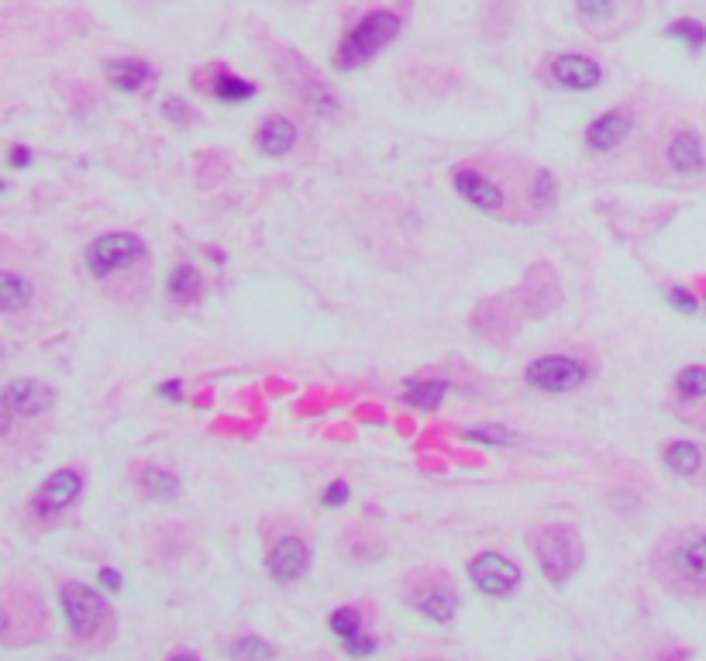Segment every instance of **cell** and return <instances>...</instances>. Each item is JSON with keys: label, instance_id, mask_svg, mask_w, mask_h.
Segmentation results:
<instances>
[{"label": "cell", "instance_id": "obj_1", "mask_svg": "<svg viewBox=\"0 0 706 661\" xmlns=\"http://www.w3.org/2000/svg\"><path fill=\"white\" fill-rule=\"evenodd\" d=\"M658 579L686 600H706V531L686 527L658 544Z\"/></svg>", "mask_w": 706, "mask_h": 661}, {"label": "cell", "instance_id": "obj_2", "mask_svg": "<svg viewBox=\"0 0 706 661\" xmlns=\"http://www.w3.org/2000/svg\"><path fill=\"white\" fill-rule=\"evenodd\" d=\"M62 617H66L69 634L80 644H104L114 627V613L107 606L104 593L83 582H62L59 589Z\"/></svg>", "mask_w": 706, "mask_h": 661}, {"label": "cell", "instance_id": "obj_3", "mask_svg": "<svg viewBox=\"0 0 706 661\" xmlns=\"http://www.w3.org/2000/svg\"><path fill=\"white\" fill-rule=\"evenodd\" d=\"M400 35V18L393 11H372L359 21L355 28H348V35L338 42L335 52V66L352 73L359 66H369L393 38Z\"/></svg>", "mask_w": 706, "mask_h": 661}, {"label": "cell", "instance_id": "obj_4", "mask_svg": "<svg viewBox=\"0 0 706 661\" xmlns=\"http://www.w3.org/2000/svg\"><path fill=\"white\" fill-rule=\"evenodd\" d=\"M531 548L545 579L555 582V586L569 582L583 565V538L569 524H545L541 531H534Z\"/></svg>", "mask_w": 706, "mask_h": 661}, {"label": "cell", "instance_id": "obj_5", "mask_svg": "<svg viewBox=\"0 0 706 661\" xmlns=\"http://www.w3.org/2000/svg\"><path fill=\"white\" fill-rule=\"evenodd\" d=\"M83 486H87V479H83L80 469H56L52 476L42 479V486L31 493V517L42 520V524H52L56 517H62L69 507H73L76 500H80Z\"/></svg>", "mask_w": 706, "mask_h": 661}, {"label": "cell", "instance_id": "obj_6", "mask_svg": "<svg viewBox=\"0 0 706 661\" xmlns=\"http://www.w3.org/2000/svg\"><path fill=\"white\" fill-rule=\"evenodd\" d=\"M142 255H145L142 238L128 235V231H114V235H100L97 241H90L83 262H87L90 276L107 279V276H114V272L135 266Z\"/></svg>", "mask_w": 706, "mask_h": 661}, {"label": "cell", "instance_id": "obj_7", "mask_svg": "<svg viewBox=\"0 0 706 661\" xmlns=\"http://www.w3.org/2000/svg\"><path fill=\"white\" fill-rule=\"evenodd\" d=\"M586 365L576 362L572 355H541V359H534L527 365L524 379L531 390L538 393H572L579 390V386L586 383Z\"/></svg>", "mask_w": 706, "mask_h": 661}, {"label": "cell", "instance_id": "obj_8", "mask_svg": "<svg viewBox=\"0 0 706 661\" xmlns=\"http://www.w3.org/2000/svg\"><path fill=\"white\" fill-rule=\"evenodd\" d=\"M469 579L483 596L503 600V596H510L521 586V569L507 555H500V551H479L469 562Z\"/></svg>", "mask_w": 706, "mask_h": 661}, {"label": "cell", "instance_id": "obj_9", "mask_svg": "<svg viewBox=\"0 0 706 661\" xmlns=\"http://www.w3.org/2000/svg\"><path fill=\"white\" fill-rule=\"evenodd\" d=\"M407 603L414 606L421 617H428L431 624H452L455 613H459V596L448 582L438 579H417L414 586L407 589Z\"/></svg>", "mask_w": 706, "mask_h": 661}, {"label": "cell", "instance_id": "obj_10", "mask_svg": "<svg viewBox=\"0 0 706 661\" xmlns=\"http://www.w3.org/2000/svg\"><path fill=\"white\" fill-rule=\"evenodd\" d=\"M452 186L455 193L465 200L469 207H476V211L483 214H500L503 211V190L500 183H493L486 173H479L476 166H459L452 173Z\"/></svg>", "mask_w": 706, "mask_h": 661}, {"label": "cell", "instance_id": "obj_11", "mask_svg": "<svg viewBox=\"0 0 706 661\" xmlns=\"http://www.w3.org/2000/svg\"><path fill=\"white\" fill-rule=\"evenodd\" d=\"M552 80L555 87L569 90V93H586V90H596L603 80V69L596 59L583 56V52H562V56L552 59Z\"/></svg>", "mask_w": 706, "mask_h": 661}, {"label": "cell", "instance_id": "obj_12", "mask_svg": "<svg viewBox=\"0 0 706 661\" xmlns=\"http://www.w3.org/2000/svg\"><path fill=\"white\" fill-rule=\"evenodd\" d=\"M310 569V544L293 538V534H286V538H279L273 548H269L266 555V572L273 575L276 582H283V586H290V582L304 579Z\"/></svg>", "mask_w": 706, "mask_h": 661}, {"label": "cell", "instance_id": "obj_13", "mask_svg": "<svg viewBox=\"0 0 706 661\" xmlns=\"http://www.w3.org/2000/svg\"><path fill=\"white\" fill-rule=\"evenodd\" d=\"M56 403V390L42 379H11L4 386V414L11 417H38Z\"/></svg>", "mask_w": 706, "mask_h": 661}, {"label": "cell", "instance_id": "obj_14", "mask_svg": "<svg viewBox=\"0 0 706 661\" xmlns=\"http://www.w3.org/2000/svg\"><path fill=\"white\" fill-rule=\"evenodd\" d=\"M634 131V114L631 107H614V111L600 114V118L589 121L586 128V149L589 152H614L631 138Z\"/></svg>", "mask_w": 706, "mask_h": 661}, {"label": "cell", "instance_id": "obj_15", "mask_svg": "<svg viewBox=\"0 0 706 661\" xmlns=\"http://www.w3.org/2000/svg\"><path fill=\"white\" fill-rule=\"evenodd\" d=\"M669 166L676 169L679 176H700L706 169V145L696 131H679L672 135L669 152H665Z\"/></svg>", "mask_w": 706, "mask_h": 661}, {"label": "cell", "instance_id": "obj_16", "mask_svg": "<svg viewBox=\"0 0 706 661\" xmlns=\"http://www.w3.org/2000/svg\"><path fill=\"white\" fill-rule=\"evenodd\" d=\"M662 462L679 479H703L706 476V448L696 441H669L662 448Z\"/></svg>", "mask_w": 706, "mask_h": 661}, {"label": "cell", "instance_id": "obj_17", "mask_svg": "<svg viewBox=\"0 0 706 661\" xmlns=\"http://www.w3.org/2000/svg\"><path fill=\"white\" fill-rule=\"evenodd\" d=\"M104 76L121 93H145L155 83V69L145 59H111L104 66Z\"/></svg>", "mask_w": 706, "mask_h": 661}, {"label": "cell", "instance_id": "obj_18", "mask_svg": "<svg viewBox=\"0 0 706 661\" xmlns=\"http://www.w3.org/2000/svg\"><path fill=\"white\" fill-rule=\"evenodd\" d=\"M297 145V124L290 118H283V114H273V118H266L259 124V131H255V149L262 155H269V159H279V155H286Z\"/></svg>", "mask_w": 706, "mask_h": 661}, {"label": "cell", "instance_id": "obj_19", "mask_svg": "<svg viewBox=\"0 0 706 661\" xmlns=\"http://www.w3.org/2000/svg\"><path fill=\"white\" fill-rule=\"evenodd\" d=\"M135 486L149 500H176L180 496V479L169 469H159V465H142L135 472Z\"/></svg>", "mask_w": 706, "mask_h": 661}, {"label": "cell", "instance_id": "obj_20", "mask_svg": "<svg viewBox=\"0 0 706 661\" xmlns=\"http://www.w3.org/2000/svg\"><path fill=\"white\" fill-rule=\"evenodd\" d=\"M672 386H676L682 410H703L706 414V365H686Z\"/></svg>", "mask_w": 706, "mask_h": 661}, {"label": "cell", "instance_id": "obj_21", "mask_svg": "<svg viewBox=\"0 0 706 661\" xmlns=\"http://www.w3.org/2000/svg\"><path fill=\"white\" fill-rule=\"evenodd\" d=\"M445 396H448L445 379H414V383L403 386V403L414 410H424V414L438 410L445 403Z\"/></svg>", "mask_w": 706, "mask_h": 661}, {"label": "cell", "instance_id": "obj_22", "mask_svg": "<svg viewBox=\"0 0 706 661\" xmlns=\"http://www.w3.org/2000/svg\"><path fill=\"white\" fill-rule=\"evenodd\" d=\"M200 290H204V279H200V272L193 266H176L169 272L166 279V297L173 303H180V307H190V303H197Z\"/></svg>", "mask_w": 706, "mask_h": 661}, {"label": "cell", "instance_id": "obj_23", "mask_svg": "<svg viewBox=\"0 0 706 661\" xmlns=\"http://www.w3.org/2000/svg\"><path fill=\"white\" fill-rule=\"evenodd\" d=\"M31 303V283L18 272H0V307L4 310H21Z\"/></svg>", "mask_w": 706, "mask_h": 661}, {"label": "cell", "instance_id": "obj_24", "mask_svg": "<svg viewBox=\"0 0 706 661\" xmlns=\"http://www.w3.org/2000/svg\"><path fill=\"white\" fill-rule=\"evenodd\" d=\"M214 97L217 100H228V104H242V100H252L255 97V83L242 80V76L228 73V69H221V73L214 76Z\"/></svg>", "mask_w": 706, "mask_h": 661}, {"label": "cell", "instance_id": "obj_25", "mask_svg": "<svg viewBox=\"0 0 706 661\" xmlns=\"http://www.w3.org/2000/svg\"><path fill=\"white\" fill-rule=\"evenodd\" d=\"M231 661H273L276 648L259 634H242L238 641H231Z\"/></svg>", "mask_w": 706, "mask_h": 661}, {"label": "cell", "instance_id": "obj_26", "mask_svg": "<svg viewBox=\"0 0 706 661\" xmlns=\"http://www.w3.org/2000/svg\"><path fill=\"white\" fill-rule=\"evenodd\" d=\"M665 35L676 38V42H682L686 49H693V52H700L703 45H706V25H703V21H696V18L672 21V25L665 28Z\"/></svg>", "mask_w": 706, "mask_h": 661}, {"label": "cell", "instance_id": "obj_27", "mask_svg": "<svg viewBox=\"0 0 706 661\" xmlns=\"http://www.w3.org/2000/svg\"><path fill=\"white\" fill-rule=\"evenodd\" d=\"M465 441H476V445H486V448H507L514 445V431L500 424H479L465 431Z\"/></svg>", "mask_w": 706, "mask_h": 661}, {"label": "cell", "instance_id": "obj_28", "mask_svg": "<svg viewBox=\"0 0 706 661\" xmlns=\"http://www.w3.org/2000/svg\"><path fill=\"white\" fill-rule=\"evenodd\" d=\"M331 631H335L341 641H352V637L362 634V624H359V613L352 610V606H341V610L331 613Z\"/></svg>", "mask_w": 706, "mask_h": 661}, {"label": "cell", "instance_id": "obj_29", "mask_svg": "<svg viewBox=\"0 0 706 661\" xmlns=\"http://www.w3.org/2000/svg\"><path fill=\"white\" fill-rule=\"evenodd\" d=\"M555 190H558V180L548 169H538L531 180V204L534 207H548L555 200Z\"/></svg>", "mask_w": 706, "mask_h": 661}, {"label": "cell", "instance_id": "obj_30", "mask_svg": "<svg viewBox=\"0 0 706 661\" xmlns=\"http://www.w3.org/2000/svg\"><path fill=\"white\" fill-rule=\"evenodd\" d=\"M665 297H669V303L679 310V314H696V310H700V300H696V293H689L686 286H669V290H665Z\"/></svg>", "mask_w": 706, "mask_h": 661}, {"label": "cell", "instance_id": "obj_31", "mask_svg": "<svg viewBox=\"0 0 706 661\" xmlns=\"http://www.w3.org/2000/svg\"><path fill=\"white\" fill-rule=\"evenodd\" d=\"M341 644H345V651L352 658H369V655H376V648H379V641L369 634H359V637H352V641H341Z\"/></svg>", "mask_w": 706, "mask_h": 661}, {"label": "cell", "instance_id": "obj_32", "mask_svg": "<svg viewBox=\"0 0 706 661\" xmlns=\"http://www.w3.org/2000/svg\"><path fill=\"white\" fill-rule=\"evenodd\" d=\"M348 496H352V489H348V482H345V479H338V482H331V486L321 493V503H324V507H345Z\"/></svg>", "mask_w": 706, "mask_h": 661}, {"label": "cell", "instance_id": "obj_33", "mask_svg": "<svg viewBox=\"0 0 706 661\" xmlns=\"http://www.w3.org/2000/svg\"><path fill=\"white\" fill-rule=\"evenodd\" d=\"M162 111H166V118H169V121H176V124H190V121H193L190 104H186L183 97H166V104H162Z\"/></svg>", "mask_w": 706, "mask_h": 661}, {"label": "cell", "instance_id": "obj_34", "mask_svg": "<svg viewBox=\"0 0 706 661\" xmlns=\"http://www.w3.org/2000/svg\"><path fill=\"white\" fill-rule=\"evenodd\" d=\"M7 162H11V169H28L31 166V152L25 145H11V152H7Z\"/></svg>", "mask_w": 706, "mask_h": 661}, {"label": "cell", "instance_id": "obj_35", "mask_svg": "<svg viewBox=\"0 0 706 661\" xmlns=\"http://www.w3.org/2000/svg\"><path fill=\"white\" fill-rule=\"evenodd\" d=\"M159 396L162 400H169V403H180L183 400V383L180 379H169V383L159 386Z\"/></svg>", "mask_w": 706, "mask_h": 661}, {"label": "cell", "instance_id": "obj_36", "mask_svg": "<svg viewBox=\"0 0 706 661\" xmlns=\"http://www.w3.org/2000/svg\"><path fill=\"white\" fill-rule=\"evenodd\" d=\"M100 586L107 593H121V572L118 569H100Z\"/></svg>", "mask_w": 706, "mask_h": 661}, {"label": "cell", "instance_id": "obj_37", "mask_svg": "<svg viewBox=\"0 0 706 661\" xmlns=\"http://www.w3.org/2000/svg\"><path fill=\"white\" fill-rule=\"evenodd\" d=\"M610 7V0H579V11L586 14V18H596V14H603Z\"/></svg>", "mask_w": 706, "mask_h": 661}, {"label": "cell", "instance_id": "obj_38", "mask_svg": "<svg viewBox=\"0 0 706 661\" xmlns=\"http://www.w3.org/2000/svg\"><path fill=\"white\" fill-rule=\"evenodd\" d=\"M169 661H200L197 655H190V651H180V655H173Z\"/></svg>", "mask_w": 706, "mask_h": 661}]
</instances>
